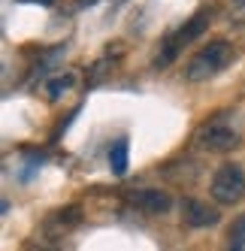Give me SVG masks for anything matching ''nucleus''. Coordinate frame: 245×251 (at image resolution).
<instances>
[{"mask_svg":"<svg viewBox=\"0 0 245 251\" xmlns=\"http://www.w3.org/2000/svg\"><path fill=\"white\" fill-rule=\"evenodd\" d=\"M233 58H236V51H233L230 43H221V40L218 43H209V46H203L197 55L185 64V82L200 85V82L215 79L221 70H227V67L233 64Z\"/></svg>","mask_w":245,"mask_h":251,"instance_id":"obj_1","label":"nucleus"},{"mask_svg":"<svg viewBox=\"0 0 245 251\" xmlns=\"http://www.w3.org/2000/svg\"><path fill=\"white\" fill-rule=\"evenodd\" d=\"M209 191H212V200L221 203V206H230V203L242 200L245 197V173H242V167H236V164L218 167Z\"/></svg>","mask_w":245,"mask_h":251,"instance_id":"obj_2","label":"nucleus"},{"mask_svg":"<svg viewBox=\"0 0 245 251\" xmlns=\"http://www.w3.org/2000/svg\"><path fill=\"white\" fill-rule=\"evenodd\" d=\"M221 221V212L215 206H209L203 200H185L182 203V224L191 230H206V227H215Z\"/></svg>","mask_w":245,"mask_h":251,"instance_id":"obj_3","label":"nucleus"},{"mask_svg":"<svg viewBox=\"0 0 245 251\" xmlns=\"http://www.w3.org/2000/svg\"><path fill=\"white\" fill-rule=\"evenodd\" d=\"M239 142V133L233 127H221V124H212V127H203L197 133V146L209 149V151H230Z\"/></svg>","mask_w":245,"mask_h":251,"instance_id":"obj_4","label":"nucleus"},{"mask_svg":"<svg viewBox=\"0 0 245 251\" xmlns=\"http://www.w3.org/2000/svg\"><path fill=\"white\" fill-rule=\"evenodd\" d=\"M130 200H133V206H136V209H143V212H148V215H164V212H170V206H172L170 194H167V191H161V188L136 191Z\"/></svg>","mask_w":245,"mask_h":251,"instance_id":"obj_5","label":"nucleus"},{"mask_svg":"<svg viewBox=\"0 0 245 251\" xmlns=\"http://www.w3.org/2000/svg\"><path fill=\"white\" fill-rule=\"evenodd\" d=\"M209 22H212V15H209V9H197V12L188 19V25H185L182 30H176V37H172V40H176V43L185 49L188 43H194V40L200 37V33L209 27Z\"/></svg>","mask_w":245,"mask_h":251,"instance_id":"obj_6","label":"nucleus"},{"mask_svg":"<svg viewBox=\"0 0 245 251\" xmlns=\"http://www.w3.org/2000/svg\"><path fill=\"white\" fill-rule=\"evenodd\" d=\"M109 167L115 176H124L127 173V139H118L112 151H109Z\"/></svg>","mask_w":245,"mask_h":251,"instance_id":"obj_7","label":"nucleus"},{"mask_svg":"<svg viewBox=\"0 0 245 251\" xmlns=\"http://www.w3.org/2000/svg\"><path fill=\"white\" fill-rule=\"evenodd\" d=\"M179 51H182V46H179L176 40L170 37V40L164 43V49H157V55H154V61H151V64H154V70H164V67H170L172 61H176V55H179Z\"/></svg>","mask_w":245,"mask_h":251,"instance_id":"obj_8","label":"nucleus"},{"mask_svg":"<svg viewBox=\"0 0 245 251\" xmlns=\"http://www.w3.org/2000/svg\"><path fill=\"white\" fill-rule=\"evenodd\" d=\"M51 221H58L64 230H73V227L82 221V209H79V206H67V209L55 212V218H51Z\"/></svg>","mask_w":245,"mask_h":251,"instance_id":"obj_9","label":"nucleus"},{"mask_svg":"<svg viewBox=\"0 0 245 251\" xmlns=\"http://www.w3.org/2000/svg\"><path fill=\"white\" fill-rule=\"evenodd\" d=\"M73 85H76V76H73V73H64V76H58V79H51V82H49V97L55 100V97L67 94Z\"/></svg>","mask_w":245,"mask_h":251,"instance_id":"obj_10","label":"nucleus"},{"mask_svg":"<svg viewBox=\"0 0 245 251\" xmlns=\"http://www.w3.org/2000/svg\"><path fill=\"white\" fill-rule=\"evenodd\" d=\"M230 251H245V215L233 224V233H230Z\"/></svg>","mask_w":245,"mask_h":251,"instance_id":"obj_11","label":"nucleus"},{"mask_svg":"<svg viewBox=\"0 0 245 251\" xmlns=\"http://www.w3.org/2000/svg\"><path fill=\"white\" fill-rule=\"evenodd\" d=\"M91 3H97V0H76V6H91Z\"/></svg>","mask_w":245,"mask_h":251,"instance_id":"obj_12","label":"nucleus"},{"mask_svg":"<svg viewBox=\"0 0 245 251\" xmlns=\"http://www.w3.org/2000/svg\"><path fill=\"white\" fill-rule=\"evenodd\" d=\"M22 3H51V0H22Z\"/></svg>","mask_w":245,"mask_h":251,"instance_id":"obj_13","label":"nucleus"},{"mask_svg":"<svg viewBox=\"0 0 245 251\" xmlns=\"http://www.w3.org/2000/svg\"><path fill=\"white\" fill-rule=\"evenodd\" d=\"M33 251H55V248H46V245H37V248H33Z\"/></svg>","mask_w":245,"mask_h":251,"instance_id":"obj_14","label":"nucleus"},{"mask_svg":"<svg viewBox=\"0 0 245 251\" xmlns=\"http://www.w3.org/2000/svg\"><path fill=\"white\" fill-rule=\"evenodd\" d=\"M233 3H236V6H245V0H233Z\"/></svg>","mask_w":245,"mask_h":251,"instance_id":"obj_15","label":"nucleus"}]
</instances>
